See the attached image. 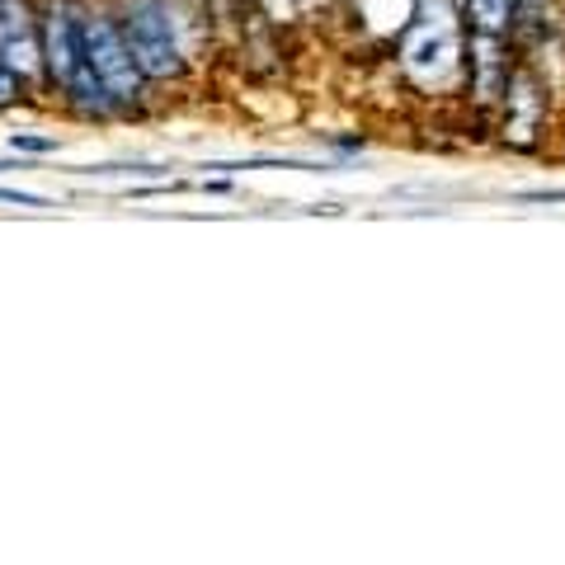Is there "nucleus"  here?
Wrapping results in <instances>:
<instances>
[{
	"label": "nucleus",
	"instance_id": "nucleus-2",
	"mask_svg": "<svg viewBox=\"0 0 565 565\" xmlns=\"http://www.w3.org/2000/svg\"><path fill=\"white\" fill-rule=\"evenodd\" d=\"M43 62H47V81L62 90V99L71 109L90 114V118H104L114 114L109 95L104 85L95 81L90 62H85V39H81V6L76 0H52L43 10Z\"/></svg>",
	"mask_w": 565,
	"mask_h": 565
},
{
	"label": "nucleus",
	"instance_id": "nucleus-1",
	"mask_svg": "<svg viewBox=\"0 0 565 565\" xmlns=\"http://www.w3.org/2000/svg\"><path fill=\"white\" fill-rule=\"evenodd\" d=\"M401 76L419 95L444 99L467 81V47H462V14L457 0H415L411 20L401 29Z\"/></svg>",
	"mask_w": 565,
	"mask_h": 565
},
{
	"label": "nucleus",
	"instance_id": "nucleus-7",
	"mask_svg": "<svg viewBox=\"0 0 565 565\" xmlns=\"http://www.w3.org/2000/svg\"><path fill=\"white\" fill-rule=\"evenodd\" d=\"M415 0H353V14H359V24L367 33H382V39H392V33L405 29L411 20Z\"/></svg>",
	"mask_w": 565,
	"mask_h": 565
},
{
	"label": "nucleus",
	"instance_id": "nucleus-11",
	"mask_svg": "<svg viewBox=\"0 0 565 565\" xmlns=\"http://www.w3.org/2000/svg\"><path fill=\"white\" fill-rule=\"evenodd\" d=\"M57 151V137H20L14 132V151Z\"/></svg>",
	"mask_w": 565,
	"mask_h": 565
},
{
	"label": "nucleus",
	"instance_id": "nucleus-9",
	"mask_svg": "<svg viewBox=\"0 0 565 565\" xmlns=\"http://www.w3.org/2000/svg\"><path fill=\"white\" fill-rule=\"evenodd\" d=\"M24 90H29V85H24L20 76H14V71L0 66V109H10V104H20V99H24Z\"/></svg>",
	"mask_w": 565,
	"mask_h": 565
},
{
	"label": "nucleus",
	"instance_id": "nucleus-4",
	"mask_svg": "<svg viewBox=\"0 0 565 565\" xmlns=\"http://www.w3.org/2000/svg\"><path fill=\"white\" fill-rule=\"evenodd\" d=\"M81 39H85V62H90L95 81L104 85L114 109H137L147 99V76L141 66L132 62L128 43H122V29L114 20V10H99V6H81Z\"/></svg>",
	"mask_w": 565,
	"mask_h": 565
},
{
	"label": "nucleus",
	"instance_id": "nucleus-6",
	"mask_svg": "<svg viewBox=\"0 0 565 565\" xmlns=\"http://www.w3.org/2000/svg\"><path fill=\"white\" fill-rule=\"evenodd\" d=\"M467 76H471V90L481 104L504 99L509 90V57H504V39H490V33H471V62H467Z\"/></svg>",
	"mask_w": 565,
	"mask_h": 565
},
{
	"label": "nucleus",
	"instance_id": "nucleus-8",
	"mask_svg": "<svg viewBox=\"0 0 565 565\" xmlns=\"http://www.w3.org/2000/svg\"><path fill=\"white\" fill-rule=\"evenodd\" d=\"M514 0H467V20L471 33H490V39H509L514 33Z\"/></svg>",
	"mask_w": 565,
	"mask_h": 565
},
{
	"label": "nucleus",
	"instance_id": "nucleus-5",
	"mask_svg": "<svg viewBox=\"0 0 565 565\" xmlns=\"http://www.w3.org/2000/svg\"><path fill=\"white\" fill-rule=\"evenodd\" d=\"M0 66L14 71L24 85L47 81L43 62V29L24 0H0Z\"/></svg>",
	"mask_w": 565,
	"mask_h": 565
},
{
	"label": "nucleus",
	"instance_id": "nucleus-10",
	"mask_svg": "<svg viewBox=\"0 0 565 565\" xmlns=\"http://www.w3.org/2000/svg\"><path fill=\"white\" fill-rule=\"evenodd\" d=\"M0 203H20V207H47V199H39V193H24V189H0Z\"/></svg>",
	"mask_w": 565,
	"mask_h": 565
},
{
	"label": "nucleus",
	"instance_id": "nucleus-3",
	"mask_svg": "<svg viewBox=\"0 0 565 565\" xmlns=\"http://www.w3.org/2000/svg\"><path fill=\"white\" fill-rule=\"evenodd\" d=\"M114 20L122 29V43H128L132 62L141 66V76L151 85H170V81H184L189 76V47L174 29V14L166 0H118Z\"/></svg>",
	"mask_w": 565,
	"mask_h": 565
}]
</instances>
